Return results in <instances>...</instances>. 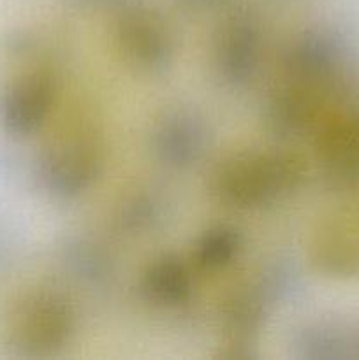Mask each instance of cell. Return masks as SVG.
Returning <instances> with one entry per match:
<instances>
[{
	"label": "cell",
	"mask_w": 359,
	"mask_h": 360,
	"mask_svg": "<svg viewBox=\"0 0 359 360\" xmlns=\"http://www.w3.org/2000/svg\"><path fill=\"white\" fill-rule=\"evenodd\" d=\"M49 88L39 76L21 77L6 91L2 102V120L7 130L28 134L41 123L48 109Z\"/></svg>",
	"instance_id": "obj_1"
}]
</instances>
